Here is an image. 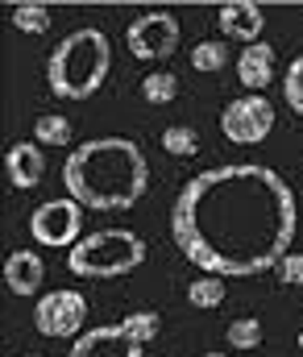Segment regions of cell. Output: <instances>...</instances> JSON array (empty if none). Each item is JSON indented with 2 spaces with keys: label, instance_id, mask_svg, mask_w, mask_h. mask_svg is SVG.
<instances>
[{
  "label": "cell",
  "instance_id": "1",
  "mask_svg": "<svg viewBox=\"0 0 303 357\" xmlns=\"http://www.w3.org/2000/svg\"><path fill=\"white\" fill-rule=\"evenodd\" d=\"M300 229L295 191L262 162H228L187 178L171 208V237L183 258L216 278L279 270Z\"/></svg>",
  "mask_w": 303,
  "mask_h": 357
},
{
  "label": "cell",
  "instance_id": "2",
  "mask_svg": "<svg viewBox=\"0 0 303 357\" xmlns=\"http://www.w3.org/2000/svg\"><path fill=\"white\" fill-rule=\"evenodd\" d=\"M63 187L79 208L129 212L150 187V162L129 137H92L67 154Z\"/></svg>",
  "mask_w": 303,
  "mask_h": 357
},
{
  "label": "cell",
  "instance_id": "3",
  "mask_svg": "<svg viewBox=\"0 0 303 357\" xmlns=\"http://www.w3.org/2000/svg\"><path fill=\"white\" fill-rule=\"evenodd\" d=\"M112 71V46L104 29H71L46 59V84L59 100H92Z\"/></svg>",
  "mask_w": 303,
  "mask_h": 357
},
{
  "label": "cell",
  "instance_id": "4",
  "mask_svg": "<svg viewBox=\"0 0 303 357\" xmlns=\"http://www.w3.org/2000/svg\"><path fill=\"white\" fill-rule=\"evenodd\" d=\"M146 262V241L133 229L88 233L75 250H67V270L79 278H121Z\"/></svg>",
  "mask_w": 303,
  "mask_h": 357
},
{
  "label": "cell",
  "instance_id": "5",
  "mask_svg": "<svg viewBox=\"0 0 303 357\" xmlns=\"http://www.w3.org/2000/svg\"><path fill=\"white\" fill-rule=\"evenodd\" d=\"M162 333V316L158 312H129L125 320L116 324H100V328H88L67 357H146V345Z\"/></svg>",
  "mask_w": 303,
  "mask_h": 357
},
{
  "label": "cell",
  "instance_id": "6",
  "mask_svg": "<svg viewBox=\"0 0 303 357\" xmlns=\"http://www.w3.org/2000/svg\"><path fill=\"white\" fill-rule=\"evenodd\" d=\"M179 42H183V25H179V17H171V13H162V8H150V13L133 17L129 29H125V46H129V54L141 59V63H162V59H171V54L179 50Z\"/></svg>",
  "mask_w": 303,
  "mask_h": 357
},
{
  "label": "cell",
  "instance_id": "7",
  "mask_svg": "<svg viewBox=\"0 0 303 357\" xmlns=\"http://www.w3.org/2000/svg\"><path fill=\"white\" fill-rule=\"evenodd\" d=\"M270 129H274V104L266 96L245 91V96L228 100L224 112H220V133L233 146H258V142L270 137Z\"/></svg>",
  "mask_w": 303,
  "mask_h": 357
},
{
  "label": "cell",
  "instance_id": "8",
  "mask_svg": "<svg viewBox=\"0 0 303 357\" xmlns=\"http://www.w3.org/2000/svg\"><path fill=\"white\" fill-rule=\"evenodd\" d=\"M79 225H84V208H79L71 195L38 204L33 216H29V233H33V241L46 245V250H75V245L84 241V237H79Z\"/></svg>",
  "mask_w": 303,
  "mask_h": 357
},
{
  "label": "cell",
  "instance_id": "9",
  "mask_svg": "<svg viewBox=\"0 0 303 357\" xmlns=\"http://www.w3.org/2000/svg\"><path fill=\"white\" fill-rule=\"evenodd\" d=\"M84 320H88V299L71 287H59V291H46L33 307V328L42 337H54V341H79L84 333Z\"/></svg>",
  "mask_w": 303,
  "mask_h": 357
},
{
  "label": "cell",
  "instance_id": "10",
  "mask_svg": "<svg viewBox=\"0 0 303 357\" xmlns=\"http://www.w3.org/2000/svg\"><path fill=\"white\" fill-rule=\"evenodd\" d=\"M216 25H220V33H224L228 42L254 46V42L262 38L266 17H262V4H254V0H228V4L216 8Z\"/></svg>",
  "mask_w": 303,
  "mask_h": 357
},
{
  "label": "cell",
  "instance_id": "11",
  "mask_svg": "<svg viewBox=\"0 0 303 357\" xmlns=\"http://www.w3.org/2000/svg\"><path fill=\"white\" fill-rule=\"evenodd\" d=\"M4 175H8V183H13L17 191L38 187L42 175H46V154H42V146H38V142H13V146L4 150Z\"/></svg>",
  "mask_w": 303,
  "mask_h": 357
},
{
  "label": "cell",
  "instance_id": "12",
  "mask_svg": "<svg viewBox=\"0 0 303 357\" xmlns=\"http://www.w3.org/2000/svg\"><path fill=\"white\" fill-rule=\"evenodd\" d=\"M237 79L245 84V91L262 96V88L274 84V46L270 42L241 46V54H237Z\"/></svg>",
  "mask_w": 303,
  "mask_h": 357
},
{
  "label": "cell",
  "instance_id": "13",
  "mask_svg": "<svg viewBox=\"0 0 303 357\" xmlns=\"http://www.w3.org/2000/svg\"><path fill=\"white\" fill-rule=\"evenodd\" d=\"M42 278H46V262L38 258V250H13L4 258V282L13 295H38Z\"/></svg>",
  "mask_w": 303,
  "mask_h": 357
},
{
  "label": "cell",
  "instance_id": "14",
  "mask_svg": "<svg viewBox=\"0 0 303 357\" xmlns=\"http://www.w3.org/2000/svg\"><path fill=\"white\" fill-rule=\"evenodd\" d=\"M71 137H75V129H71V121H67V116H59V112H42V116L33 121V142H38V146H46V150L71 146Z\"/></svg>",
  "mask_w": 303,
  "mask_h": 357
},
{
  "label": "cell",
  "instance_id": "15",
  "mask_svg": "<svg viewBox=\"0 0 303 357\" xmlns=\"http://www.w3.org/2000/svg\"><path fill=\"white\" fill-rule=\"evenodd\" d=\"M8 21H13V29H21V33H46V29L54 25L50 8H46V4H33V0L13 4V8H8Z\"/></svg>",
  "mask_w": 303,
  "mask_h": 357
},
{
  "label": "cell",
  "instance_id": "16",
  "mask_svg": "<svg viewBox=\"0 0 303 357\" xmlns=\"http://www.w3.org/2000/svg\"><path fill=\"white\" fill-rule=\"evenodd\" d=\"M224 295H228V287H224V278H216V274H200L196 282H187V303L192 307H220L224 303Z\"/></svg>",
  "mask_w": 303,
  "mask_h": 357
},
{
  "label": "cell",
  "instance_id": "17",
  "mask_svg": "<svg viewBox=\"0 0 303 357\" xmlns=\"http://www.w3.org/2000/svg\"><path fill=\"white\" fill-rule=\"evenodd\" d=\"M262 337H266V328H262V320L258 316H237L228 328H224V341H228V349H258L262 345Z\"/></svg>",
  "mask_w": 303,
  "mask_h": 357
},
{
  "label": "cell",
  "instance_id": "18",
  "mask_svg": "<svg viewBox=\"0 0 303 357\" xmlns=\"http://www.w3.org/2000/svg\"><path fill=\"white\" fill-rule=\"evenodd\" d=\"M162 150L171 158H196L200 154V133L192 125H166L162 129Z\"/></svg>",
  "mask_w": 303,
  "mask_h": 357
},
{
  "label": "cell",
  "instance_id": "19",
  "mask_svg": "<svg viewBox=\"0 0 303 357\" xmlns=\"http://www.w3.org/2000/svg\"><path fill=\"white\" fill-rule=\"evenodd\" d=\"M192 67H196V71H224V67H228V42H220V38H203V42H196Z\"/></svg>",
  "mask_w": 303,
  "mask_h": 357
},
{
  "label": "cell",
  "instance_id": "20",
  "mask_svg": "<svg viewBox=\"0 0 303 357\" xmlns=\"http://www.w3.org/2000/svg\"><path fill=\"white\" fill-rule=\"evenodd\" d=\"M141 96H146V104H171V100L179 96V75H171V71H150V75L141 79Z\"/></svg>",
  "mask_w": 303,
  "mask_h": 357
},
{
  "label": "cell",
  "instance_id": "21",
  "mask_svg": "<svg viewBox=\"0 0 303 357\" xmlns=\"http://www.w3.org/2000/svg\"><path fill=\"white\" fill-rule=\"evenodd\" d=\"M283 100H287L291 112L303 116V54L291 59V67H287V75H283Z\"/></svg>",
  "mask_w": 303,
  "mask_h": 357
},
{
  "label": "cell",
  "instance_id": "22",
  "mask_svg": "<svg viewBox=\"0 0 303 357\" xmlns=\"http://www.w3.org/2000/svg\"><path fill=\"white\" fill-rule=\"evenodd\" d=\"M279 278L287 282V287H303V254H287L283 262H279Z\"/></svg>",
  "mask_w": 303,
  "mask_h": 357
},
{
  "label": "cell",
  "instance_id": "23",
  "mask_svg": "<svg viewBox=\"0 0 303 357\" xmlns=\"http://www.w3.org/2000/svg\"><path fill=\"white\" fill-rule=\"evenodd\" d=\"M200 357H224V354H200Z\"/></svg>",
  "mask_w": 303,
  "mask_h": 357
},
{
  "label": "cell",
  "instance_id": "24",
  "mask_svg": "<svg viewBox=\"0 0 303 357\" xmlns=\"http://www.w3.org/2000/svg\"><path fill=\"white\" fill-rule=\"evenodd\" d=\"M300 349H303V328H300Z\"/></svg>",
  "mask_w": 303,
  "mask_h": 357
},
{
  "label": "cell",
  "instance_id": "25",
  "mask_svg": "<svg viewBox=\"0 0 303 357\" xmlns=\"http://www.w3.org/2000/svg\"><path fill=\"white\" fill-rule=\"evenodd\" d=\"M21 357H42V354H21Z\"/></svg>",
  "mask_w": 303,
  "mask_h": 357
}]
</instances>
